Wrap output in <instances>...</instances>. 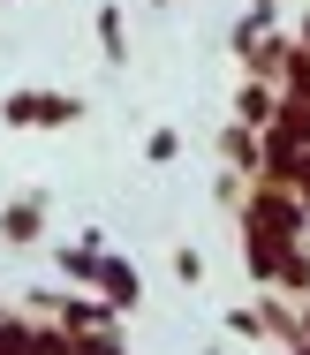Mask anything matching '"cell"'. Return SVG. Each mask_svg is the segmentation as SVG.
<instances>
[{
    "label": "cell",
    "mask_w": 310,
    "mask_h": 355,
    "mask_svg": "<svg viewBox=\"0 0 310 355\" xmlns=\"http://www.w3.org/2000/svg\"><path fill=\"white\" fill-rule=\"evenodd\" d=\"M91 31H98V53H106V69H129V15H121V0H106Z\"/></svg>",
    "instance_id": "cell-7"
},
{
    "label": "cell",
    "mask_w": 310,
    "mask_h": 355,
    "mask_svg": "<svg viewBox=\"0 0 310 355\" xmlns=\"http://www.w3.org/2000/svg\"><path fill=\"white\" fill-rule=\"evenodd\" d=\"M288 355H310V340H295V348H288Z\"/></svg>",
    "instance_id": "cell-19"
},
{
    "label": "cell",
    "mask_w": 310,
    "mask_h": 355,
    "mask_svg": "<svg viewBox=\"0 0 310 355\" xmlns=\"http://www.w3.org/2000/svg\"><path fill=\"white\" fill-rule=\"evenodd\" d=\"M234 212H242V234H265V242H303L310 234V212L295 205V189H280V182H250L234 197Z\"/></svg>",
    "instance_id": "cell-1"
},
{
    "label": "cell",
    "mask_w": 310,
    "mask_h": 355,
    "mask_svg": "<svg viewBox=\"0 0 310 355\" xmlns=\"http://www.w3.org/2000/svg\"><path fill=\"white\" fill-rule=\"evenodd\" d=\"M152 8H166V0H152Z\"/></svg>",
    "instance_id": "cell-21"
},
{
    "label": "cell",
    "mask_w": 310,
    "mask_h": 355,
    "mask_svg": "<svg viewBox=\"0 0 310 355\" xmlns=\"http://www.w3.org/2000/svg\"><path fill=\"white\" fill-rule=\"evenodd\" d=\"M0 242H46V197H15V205H0Z\"/></svg>",
    "instance_id": "cell-5"
},
{
    "label": "cell",
    "mask_w": 310,
    "mask_h": 355,
    "mask_svg": "<svg viewBox=\"0 0 310 355\" xmlns=\"http://www.w3.org/2000/svg\"><path fill=\"white\" fill-rule=\"evenodd\" d=\"M242 265L257 287H280V265H288V242H265V234H242Z\"/></svg>",
    "instance_id": "cell-8"
},
{
    "label": "cell",
    "mask_w": 310,
    "mask_h": 355,
    "mask_svg": "<svg viewBox=\"0 0 310 355\" xmlns=\"http://www.w3.org/2000/svg\"><path fill=\"white\" fill-rule=\"evenodd\" d=\"M91 295H98L114 318H129V310L144 302V272H137L129 257H114V250H106V257H98V280H91Z\"/></svg>",
    "instance_id": "cell-3"
},
{
    "label": "cell",
    "mask_w": 310,
    "mask_h": 355,
    "mask_svg": "<svg viewBox=\"0 0 310 355\" xmlns=\"http://www.w3.org/2000/svg\"><path fill=\"white\" fill-rule=\"evenodd\" d=\"M273 106H280V91H273V83H257V76H242V83H234V129H250V137H257V129L273 121Z\"/></svg>",
    "instance_id": "cell-6"
},
{
    "label": "cell",
    "mask_w": 310,
    "mask_h": 355,
    "mask_svg": "<svg viewBox=\"0 0 310 355\" xmlns=\"http://www.w3.org/2000/svg\"><path fill=\"white\" fill-rule=\"evenodd\" d=\"M220 159H227V174L234 182H257V137H250V129H220Z\"/></svg>",
    "instance_id": "cell-9"
},
{
    "label": "cell",
    "mask_w": 310,
    "mask_h": 355,
    "mask_svg": "<svg viewBox=\"0 0 310 355\" xmlns=\"http://www.w3.org/2000/svg\"><path fill=\"white\" fill-rule=\"evenodd\" d=\"M98 257H106V234H76V242H53V265L69 287H91L98 280Z\"/></svg>",
    "instance_id": "cell-4"
},
{
    "label": "cell",
    "mask_w": 310,
    "mask_h": 355,
    "mask_svg": "<svg viewBox=\"0 0 310 355\" xmlns=\"http://www.w3.org/2000/svg\"><path fill=\"white\" fill-rule=\"evenodd\" d=\"M257 318H265V340H288L295 348V302H257Z\"/></svg>",
    "instance_id": "cell-10"
},
{
    "label": "cell",
    "mask_w": 310,
    "mask_h": 355,
    "mask_svg": "<svg viewBox=\"0 0 310 355\" xmlns=\"http://www.w3.org/2000/svg\"><path fill=\"white\" fill-rule=\"evenodd\" d=\"M31 355H76V333H61V325H31Z\"/></svg>",
    "instance_id": "cell-12"
},
{
    "label": "cell",
    "mask_w": 310,
    "mask_h": 355,
    "mask_svg": "<svg viewBox=\"0 0 310 355\" xmlns=\"http://www.w3.org/2000/svg\"><path fill=\"white\" fill-rule=\"evenodd\" d=\"M265 31H273V8H250V15H242V23H234V61H242V53H250V46H257V38H265Z\"/></svg>",
    "instance_id": "cell-11"
},
{
    "label": "cell",
    "mask_w": 310,
    "mask_h": 355,
    "mask_svg": "<svg viewBox=\"0 0 310 355\" xmlns=\"http://www.w3.org/2000/svg\"><path fill=\"white\" fill-rule=\"evenodd\" d=\"M0 121L8 129H69V121H83V98L76 91H8Z\"/></svg>",
    "instance_id": "cell-2"
},
{
    "label": "cell",
    "mask_w": 310,
    "mask_h": 355,
    "mask_svg": "<svg viewBox=\"0 0 310 355\" xmlns=\"http://www.w3.org/2000/svg\"><path fill=\"white\" fill-rule=\"evenodd\" d=\"M295 53H310V15H303V31H295Z\"/></svg>",
    "instance_id": "cell-18"
},
{
    "label": "cell",
    "mask_w": 310,
    "mask_h": 355,
    "mask_svg": "<svg viewBox=\"0 0 310 355\" xmlns=\"http://www.w3.org/2000/svg\"><path fill=\"white\" fill-rule=\"evenodd\" d=\"M227 333H242V340H265V318H257V302L227 310Z\"/></svg>",
    "instance_id": "cell-14"
},
{
    "label": "cell",
    "mask_w": 310,
    "mask_h": 355,
    "mask_svg": "<svg viewBox=\"0 0 310 355\" xmlns=\"http://www.w3.org/2000/svg\"><path fill=\"white\" fill-rule=\"evenodd\" d=\"M280 189H295V205H303V212H310V166H295V174H288Z\"/></svg>",
    "instance_id": "cell-16"
},
{
    "label": "cell",
    "mask_w": 310,
    "mask_h": 355,
    "mask_svg": "<svg viewBox=\"0 0 310 355\" xmlns=\"http://www.w3.org/2000/svg\"><path fill=\"white\" fill-rule=\"evenodd\" d=\"M250 8H273V0H250Z\"/></svg>",
    "instance_id": "cell-20"
},
{
    "label": "cell",
    "mask_w": 310,
    "mask_h": 355,
    "mask_svg": "<svg viewBox=\"0 0 310 355\" xmlns=\"http://www.w3.org/2000/svg\"><path fill=\"white\" fill-rule=\"evenodd\" d=\"M174 280H182V287H197V280H205V257H197V250H189V242H182V250H174Z\"/></svg>",
    "instance_id": "cell-15"
},
{
    "label": "cell",
    "mask_w": 310,
    "mask_h": 355,
    "mask_svg": "<svg viewBox=\"0 0 310 355\" xmlns=\"http://www.w3.org/2000/svg\"><path fill=\"white\" fill-rule=\"evenodd\" d=\"M144 159H152V166H166V159H182V129H166V121H159L152 137H144Z\"/></svg>",
    "instance_id": "cell-13"
},
{
    "label": "cell",
    "mask_w": 310,
    "mask_h": 355,
    "mask_svg": "<svg viewBox=\"0 0 310 355\" xmlns=\"http://www.w3.org/2000/svg\"><path fill=\"white\" fill-rule=\"evenodd\" d=\"M295 340H310V295L295 302Z\"/></svg>",
    "instance_id": "cell-17"
}]
</instances>
